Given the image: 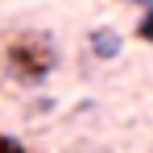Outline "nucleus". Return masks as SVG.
Masks as SVG:
<instances>
[{
  "mask_svg": "<svg viewBox=\"0 0 153 153\" xmlns=\"http://www.w3.org/2000/svg\"><path fill=\"white\" fill-rule=\"evenodd\" d=\"M120 46H124V42H120L112 29H95V33H91V54H95V58H116Z\"/></svg>",
  "mask_w": 153,
  "mask_h": 153,
  "instance_id": "obj_1",
  "label": "nucleus"
},
{
  "mask_svg": "<svg viewBox=\"0 0 153 153\" xmlns=\"http://www.w3.org/2000/svg\"><path fill=\"white\" fill-rule=\"evenodd\" d=\"M141 37L153 42V8H145V21H141Z\"/></svg>",
  "mask_w": 153,
  "mask_h": 153,
  "instance_id": "obj_2",
  "label": "nucleus"
},
{
  "mask_svg": "<svg viewBox=\"0 0 153 153\" xmlns=\"http://www.w3.org/2000/svg\"><path fill=\"white\" fill-rule=\"evenodd\" d=\"M0 153H21V149H17L13 141H0Z\"/></svg>",
  "mask_w": 153,
  "mask_h": 153,
  "instance_id": "obj_3",
  "label": "nucleus"
},
{
  "mask_svg": "<svg viewBox=\"0 0 153 153\" xmlns=\"http://www.w3.org/2000/svg\"><path fill=\"white\" fill-rule=\"evenodd\" d=\"M132 4H145V8H153V0H132Z\"/></svg>",
  "mask_w": 153,
  "mask_h": 153,
  "instance_id": "obj_4",
  "label": "nucleus"
}]
</instances>
